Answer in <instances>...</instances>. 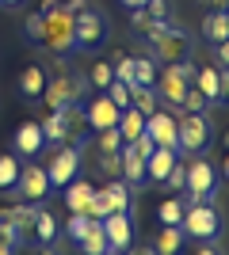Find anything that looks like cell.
I'll return each instance as SVG.
<instances>
[{
  "label": "cell",
  "instance_id": "cell-1",
  "mask_svg": "<svg viewBox=\"0 0 229 255\" xmlns=\"http://www.w3.org/2000/svg\"><path fill=\"white\" fill-rule=\"evenodd\" d=\"M176 126H180V133H176V149H180V156H199V152L210 149L214 126H210L207 111H199V115L180 111V115H176Z\"/></svg>",
  "mask_w": 229,
  "mask_h": 255
},
{
  "label": "cell",
  "instance_id": "cell-2",
  "mask_svg": "<svg viewBox=\"0 0 229 255\" xmlns=\"http://www.w3.org/2000/svg\"><path fill=\"white\" fill-rule=\"evenodd\" d=\"M42 46L57 57L76 50V27H73V11L65 4H57L54 11H46V27H42Z\"/></svg>",
  "mask_w": 229,
  "mask_h": 255
},
{
  "label": "cell",
  "instance_id": "cell-3",
  "mask_svg": "<svg viewBox=\"0 0 229 255\" xmlns=\"http://www.w3.org/2000/svg\"><path fill=\"white\" fill-rule=\"evenodd\" d=\"M134 187L126 179H107L103 187H96L92 202H88V217H107V213H130Z\"/></svg>",
  "mask_w": 229,
  "mask_h": 255
},
{
  "label": "cell",
  "instance_id": "cell-4",
  "mask_svg": "<svg viewBox=\"0 0 229 255\" xmlns=\"http://www.w3.org/2000/svg\"><path fill=\"white\" fill-rule=\"evenodd\" d=\"M187 202H214V191H218V168L210 164L203 152L199 156H187Z\"/></svg>",
  "mask_w": 229,
  "mask_h": 255
},
{
  "label": "cell",
  "instance_id": "cell-5",
  "mask_svg": "<svg viewBox=\"0 0 229 255\" xmlns=\"http://www.w3.org/2000/svg\"><path fill=\"white\" fill-rule=\"evenodd\" d=\"M180 229H184V236H191V240H218L222 236V217L210 202H187Z\"/></svg>",
  "mask_w": 229,
  "mask_h": 255
},
{
  "label": "cell",
  "instance_id": "cell-6",
  "mask_svg": "<svg viewBox=\"0 0 229 255\" xmlns=\"http://www.w3.org/2000/svg\"><path fill=\"white\" fill-rule=\"evenodd\" d=\"M153 57L161 65H176V61H184V57H191V34H187V27H180V23H164V31L153 38Z\"/></svg>",
  "mask_w": 229,
  "mask_h": 255
},
{
  "label": "cell",
  "instance_id": "cell-7",
  "mask_svg": "<svg viewBox=\"0 0 229 255\" xmlns=\"http://www.w3.org/2000/svg\"><path fill=\"white\" fill-rule=\"evenodd\" d=\"M191 76H195V65H191V57H184V61L168 65L164 73H157V96L164 99V103L176 107V115H180V99L187 96V88H191Z\"/></svg>",
  "mask_w": 229,
  "mask_h": 255
},
{
  "label": "cell",
  "instance_id": "cell-8",
  "mask_svg": "<svg viewBox=\"0 0 229 255\" xmlns=\"http://www.w3.org/2000/svg\"><path fill=\"white\" fill-rule=\"evenodd\" d=\"M73 27H76V50L96 53V50L107 46V19H103L99 11H92V8L76 11V15H73Z\"/></svg>",
  "mask_w": 229,
  "mask_h": 255
},
{
  "label": "cell",
  "instance_id": "cell-9",
  "mask_svg": "<svg viewBox=\"0 0 229 255\" xmlns=\"http://www.w3.org/2000/svg\"><path fill=\"white\" fill-rule=\"evenodd\" d=\"M8 194H19L23 202H42L46 194H50V175H46V168H38V164H23V168H19V183H15Z\"/></svg>",
  "mask_w": 229,
  "mask_h": 255
},
{
  "label": "cell",
  "instance_id": "cell-10",
  "mask_svg": "<svg viewBox=\"0 0 229 255\" xmlns=\"http://www.w3.org/2000/svg\"><path fill=\"white\" fill-rule=\"evenodd\" d=\"M76 168H80V149H76V145H57L54 160H50V168H46L50 187H65L69 179H76Z\"/></svg>",
  "mask_w": 229,
  "mask_h": 255
},
{
  "label": "cell",
  "instance_id": "cell-11",
  "mask_svg": "<svg viewBox=\"0 0 229 255\" xmlns=\"http://www.w3.org/2000/svg\"><path fill=\"white\" fill-rule=\"evenodd\" d=\"M99 221H103V236H107V252H130V244H134L130 213H107Z\"/></svg>",
  "mask_w": 229,
  "mask_h": 255
},
{
  "label": "cell",
  "instance_id": "cell-12",
  "mask_svg": "<svg viewBox=\"0 0 229 255\" xmlns=\"http://www.w3.org/2000/svg\"><path fill=\"white\" fill-rule=\"evenodd\" d=\"M145 133H149L157 145H168V149H176V133H180V126H176V115H168V111H153V115H145ZM180 152V149H176Z\"/></svg>",
  "mask_w": 229,
  "mask_h": 255
},
{
  "label": "cell",
  "instance_id": "cell-13",
  "mask_svg": "<svg viewBox=\"0 0 229 255\" xmlns=\"http://www.w3.org/2000/svg\"><path fill=\"white\" fill-rule=\"evenodd\" d=\"M61 118H65V145H76V149H84L88 145V115H84V103H69L61 107Z\"/></svg>",
  "mask_w": 229,
  "mask_h": 255
},
{
  "label": "cell",
  "instance_id": "cell-14",
  "mask_svg": "<svg viewBox=\"0 0 229 255\" xmlns=\"http://www.w3.org/2000/svg\"><path fill=\"white\" fill-rule=\"evenodd\" d=\"M84 115H88V126L96 129H107V126H119V107L111 103V96L107 92H103V96H96V99H88V107H84Z\"/></svg>",
  "mask_w": 229,
  "mask_h": 255
},
{
  "label": "cell",
  "instance_id": "cell-15",
  "mask_svg": "<svg viewBox=\"0 0 229 255\" xmlns=\"http://www.w3.org/2000/svg\"><path fill=\"white\" fill-rule=\"evenodd\" d=\"M11 145H15V156H38V152L46 149V133H42V122H23V126L15 129V137H11Z\"/></svg>",
  "mask_w": 229,
  "mask_h": 255
},
{
  "label": "cell",
  "instance_id": "cell-16",
  "mask_svg": "<svg viewBox=\"0 0 229 255\" xmlns=\"http://www.w3.org/2000/svg\"><path fill=\"white\" fill-rule=\"evenodd\" d=\"M42 99H46V107H50V111H61V107H69V103H80V99H76V92H73V76H69V73L54 76V80H46Z\"/></svg>",
  "mask_w": 229,
  "mask_h": 255
},
{
  "label": "cell",
  "instance_id": "cell-17",
  "mask_svg": "<svg viewBox=\"0 0 229 255\" xmlns=\"http://www.w3.org/2000/svg\"><path fill=\"white\" fill-rule=\"evenodd\" d=\"M180 160V152L168 149V145H157V149L145 156V179L149 183H164V175L172 171V164Z\"/></svg>",
  "mask_w": 229,
  "mask_h": 255
},
{
  "label": "cell",
  "instance_id": "cell-18",
  "mask_svg": "<svg viewBox=\"0 0 229 255\" xmlns=\"http://www.w3.org/2000/svg\"><path fill=\"white\" fill-rule=\"evenodd\" d=\"M119 152H122V179L130 183V187H142V183H145V156L138 152V145L126 141Z\"/></svg>",
  "mask_w": 229,
  "mask_h": 255
},
{
  "label": "cell",
  "instance_id": "cell-19",
  "mask_svg": "<svg viewBox=\"0 0 229 255\" xmlns=\"http://www.w3.org/2000/svg\"><path fill=\"white\" fill-rule=\"evenodd\" d=\"M92 194H96V187H92L88 179H69L65 183V206H69V213H88Z\"/></svg>",
  "mask_w": 229,
  "mask_h": 255
},
{
  "label": "cell",
  "instance_id": "cell-20",
  "mask_svg": "<svg viewBox=\"0 0 229 255\" xmlns=\"http://www.w3.org/2000/svg\"><path fill=\"white\" fill-rule=\"evenodd\" d=\"M119 133H122V141H138L145 133V115L138 107H126L119 115Z\"/></svg>",
  "mask_w": 229,
  "mask_h": 255
},
{
  "label": "cell",
  "instance_id": "cell-21",
  "mask_svg": "<svg viewBox=\"0 0 229 255\" xmlns=\"http://www.w3.org/2000/svg\"><path fill=\"white\" fill-rule=\"evenodd\" d=\"M42 88H46V73L38 69V65H27L19 73V92L27 99H42Z\"/></svg>",
  "mask_w": 229,
  "mask_h": 255
},
{
  "label": "cell",
  "instance_id": "cell-22",
  "mask_svg": "<svg viewBox=\"0 0 229 255\" xmlns=\"http://www.w3.org/2000/svg\"><path fill=\"white\" fill-rule=\"evenodd\" d=\"M191 84H195L210 103H218V65H203V69H195Z\"/></svg>",
  "mask_w": 229,
  "mask_h": 255
},
{
  "label": "cell",
  "instance_id": "cell-23",
  "mask_svg": "<svg viewBox=\"0 0 229 255\" xmlns=\"http://www.w3.org/2000/svg\"><path fill=\"white\" fill-rule=\"evenodd\" d=\"M54 240H57V221H54V213H50V210H38V213H34V244L50 248Z\"/></svg>",
  "mask_w": 229,
  "mask_h": 255
},
{
  "label": "cell",
  "instance_id": "cell-24",
  "mask_svg": "<svg viewBox=\"0 0 229 255\" xmlns=\"http://www.w3.org/2000/svg\"><path fill=\"white\" fill-rule=\"evenodd\" d=\"M157 103H161V96H157L153 84H130V107H138L142 115H153Z\"/></svg>",
  "mask_w": 229,
  "mask_h": 255
},
{
  "label": "cell",
  "instance_id": "cell-25",
  "mask_svg": "<svg viewBox=\"0 0 229 255\" xmlns=\"http://www.w3.org/2000/svg\"><path fill=\"white\" fill-rule=\"evenodd\" d=\"M80 248H84L88 255H103L107 252V236H103V221H99V217L88 225V233L80 236Z\"/></svg>",
  "mask_w": 229,
  "mask_h": 255
},
{
  "label": "cell",
  "instance_id": "cell-26",
  "mask_svg": "<svg viewBox=\"0 0 229 255\" xmlns=\"http://www.w3.org/2000/svg\"><path fill=\"white\" fill-rule=\"evenodd\" d=\"M229 38V8L226 11H210L207 15V42H226Z\"/></svg>",
  "mask_w": 229,
  "mask_h": 255
},
{
  "label": "cell",
  "instance_id": "cell-27",
  "mask_svg": "<svg viewBox=\"0 0 229 255\" xmlns=\"http://www.w3.org/2000/svg\"><path fill=\"white\" fill-rule=\"evenodd\" d=\"M180 248H184V229H180V225H164L161 236H157V252L161 255H176Z\"/></svg>",
  "mask_w": 229,
  "mask_h": 255
},
{
  "label": "cell",
  "instance_id": "cell-28",
  "mask_svg": "<svg viewBox=\"0 0 229 255\" xmlns=\"http://www.w3.org/2000/svg\"><path fill=\"white\" fill-rule=\"evenodd\" d=\"M42 133H46V145H65V118H61V111H50L42 118Z\"/></svg>",
  "mask_w": 229,
  "mask_h": 255
},
{
  "label": "cell",
  "instance_id": "cell-29",
  "mask_svg": "<svg viewBox=\"0 0 229 255\" xmlns=\"http://www.w3.org/2000/svg\"><path fill=\"white\" fill-rule=\"evenodd\" d=\"M19 156L15 152H8V156H0V191H11L15 183H19Z\"/></svg>",
  "mask_w": 229,
  "mask_h": 255
},
{
  "label": "cell",
  "instance_id": "cell-30",
  "mask_svg": "<svg viewBox=\"0 0 229 255\" xmlns=\"http://www.w3.org/2000/svg\"><path fill=\"white\" fill-rule=\"evenodd\" d=\"M134 84H157V57H134Z\"/></svg>",
  "mask_w": 229,
  "mask_h": 255
},
{
  "label": "cell",
  "instance_id": "cell-31",
  "mask_svg": "<svg viewBox=\"0 0 229 255\" xmlns=\"http://www.w3.org/2000/svg\"><path fill=\"white\" fill-rule=\"evenodd\" d=\"M210 107H214V103H210V99L203 96V92H199L195 84L187 88V96L180 99V111H187V115H199V111H210Z\"/></svg>",
  "mask_w": 229,
  "mask_h": 255
},
{
  "label": "cell",
  "instance_id": "cell-32",
  "mask_svg": "<svg viewBox=\"0 0 229 255\" xmlns=\"http://www.w3.org/2000/svg\"><path fill=\"white\" fill-rule=\"evenodd\" d=\"M157 217H161V225H180V221H184V202L164 198V202L157 206Z\"/></svg>",
  "mask_w": 229,
  "mask_h": 255
},
{
  "label": "cell",
  "instance_id": "cell-33",
  "mask_svg": "<svg viewBox=\"0 0 229 255\" xmlns=\"http://www.w3.org/2000/svg\"><path fill=\"white\" fill-rule=\"evenodd\" d=\"M111 80H115V65H111V61L92 65V73H88V84H92V88H99V92H103Z\"/></svg>",
  "mask_w": 229,
  "mask_h": 255
},
{
  "label": "cell",
  "instance_id": "cell-34",
  "mask_svg": "<svg viewBox=\"0 0 229 255\" xmlns=\"http://www.w3.org/2000/svg\"><path fill=\"white\" fill-rule=\"evenodd\" d=\"M184 183H187V160L180 156V160L172 164V171L164 175V183H161V187H168V191H184Z\"/></svg>",
  "mask_w": 229,
  "mask_h": 255
},
{
  "label": "cell",
  "instance_id": "cell-35",
  "mask_svg": "<svg viewBox=\"0 0 229 255\" xmlns=\"http://www.w3.org/2000/svg\"><path fill=\"white\" fill-rule=\"evenodd\" d=\"M99 152H119L126 141H122V133H119V126H107V129H99Z\"/></svg>",
  "mask_w": 229,
  "mask_h": 255
},
{
  "label": "cell",
  "instance_id": "cell-36",
  "mask_svg": "<svg viewBox=\"0 0 229 255\" xmlns=\"http://www.w3.org/2000/svg\"><path fill=\"white\" fill-rule=\"evenodd\" d=\"M99 171L107 179H122V152H99Z\"/></svg>",
  "mask_w": 229,
  "mask_h": 255
},
{
  "label": "cell",
  "instance_id": "cell-37",
  "mask_svg": "<svg viewBox=\"0 0 229 255\" xmlns=\"http://www.w3.org/2000/svg\"><path fill=\"white\" fill-rule=\"evenodd\" d=\"M0 240H8L11 248H23L19 229H15V221H11V210H0Z\"/></svg>",
  "mask_w": 229,
  "mask_h": 255
},
{
  "label": "cell",
  "instance_id": "cell-38",
  "mask_svg": "<svg viewBox=\"0 0 229 255\" xmlns=\"http://www.w3.org/2000/svg\"><path fill=\"white\" fill-rule=\"evenodd\" d=\"M103 92L111 96V103L119 107V111H126V107H130V84H122V80H111Z\"/></svg>",
  "mask_w": 229,
  "mask_h": 255
},
{
  "label": "cell",
  "instance_id": "cell-39",
  "mask_svg": "<svg viewBox=\"0 0 229 255\" xmlns=\"http://www.w3.org/2000/svg\"><path fill=\"white\" fill-rule=\"evenodd\" d=\"M42 27H46V15H42V11H31V15L23 19V31H27V38H31V42H38V46H42Z\"/></svg>",
  "mask_w": 229,
  "mask_h": 255
},
{
  "label": "cell",
  "instance_id": "cell-40",
  "mask_svg": "<svg viewBox=\"0 0 229 255\" xmlns=\"http://www.w3.org/2000/svg\"><path fill=\"white\" fill-rule=\"evenodd\" d=\"M115 80H122V84H134V57H126V53H119L115 57Z\"/></svg>",
  "mask_w": 229,
  "mask_h": 255
},
{
  "label": "cell",
  "instance_id": "cell-41",
  "mask_svg": "<svg viewBox=\"0 0 229 255\" xmlns=\"http://www.w3.org/2000/svg\"><path fill=\"white\" fill-rule=\"evenodd\" d=\"M96 221V217H88V213H73V217H69V236H73L76 244H80V236L88 233V225Z\"/></svg>",
  "mask_w": 229,
  "mask_h": 255
},
{
  "label": "cell",
  "instance_id": "cell-42",
  "mask_svg": "<svg viewBox=\"0 0 229 255\" xmlns=\"http://www.w3.org/2000/svg\"><path fill=\"white\" fill-rule=\"evenodd\" d=\"M229 99V65H218V103Z\"/></svg>",
  "mask_w": 229,
  "mask_h": 255
},
{
  "label": "cell",
  "instance_id": "cell-43",
  "mask_svg": "<svg viewBox=\"0 0 229 255\" xmlns=\"http://www.w3.org/2000/svg\"><path fill=\"white\" fill-rule=\"evenodd\" d=\"M145 11H149L153 19H168V0H149V4H145Z\"/></svg>",
  "mask_w": 229,
  "mask_h": 255
},
{
  "label": "cell",
  "instance_id": "cell-44",
  "mask_svg": "<svg viewBox=\"0 0 229 255\" xmlns=\"http://www.w3.org/2000/svg\"><path fill=\"white\" fill-rule=\"evenodd\" d=\"M218 61L229 65V38H226V42H218Z\"/></svg>",
  "mask_w": 229,
  "mask_h": 255
},
{
  "label": "cell",
  "instance_id": "cell-45",
  "mask_svg": "<svg viewBox=\"0 0 229 255\" xmlns=\"http://www.w3.org/2000/svg\"><path fill=\"white\" fill-rule=\"evenodd\" d=\"M203 4H210V11H226L229 0H203Z\"/></svg>",
  "mask_w": 229,
  "mask_h": 255
},
{
  "label": "cell",
  "instance_id": "cell-46",
  "mask_svg": "<svg viewBox=\"0 0 229 255\" xmlns=\"http://www.w3.org/2000/svg\"><path fill=\"white\" fill-rule=\"evenodd\" d=\"M65 8H69V11H73V15H76V11H84V8H88V4H84V0H65Z\"/></svg>",
  "mask_w": 229,
  "mask_h": 255
},
{
  "label": "cell",
  "instance_id": "cell-47",
  "mask_svg": "<svg viewBox=\"0 0 229 255\" xmlns=\"http://www.w3.org/2000/svg\"><path fill=\"white\" fill-rule=\"evenodd\" d=\"M119 4H122V8H126V11H130V8H145L149 0H119Z\"/></svg>",
  "mask_w": 229,
  "mask_h": 255
},
{
  "label": "cell",
  "instance_id": "cell-48",
  "mask_svg": "<svg viewBox=\"0 0 229 255\" xmlns=\"http://www.w3.org/2000/svg\"><path fill=\"white\" fill-rule=\"evenodd\" d=\"M57 4H61V0H42V4H38V11H42V15H46V11H54Z\"/></svg>",
  "mask_w": 229,
  "mask_h": 255
},
{
  "label": "cell",
  "instance_id": "cell-49",
  "mask_svg": "<svg viewBox=\"0 0 229 255\" xmlns=\"http://www.w3.org/2000/svg\"><path fill=\"white\" fill-rule=\"evenodd\" d=\"M222 175L229 179V149H226V160H222Z\"/></svg>",
  "mask_w": 229,
  "mask_h": 255
},
{
  "label": "cell",
  "instance_id": "cell-50",
  "mask_svg": "<svg viewBox=\"0 0 229 255\" xmlns=\"http://www.w3.org/2000/svg\"><path fill=\"white\" fill-rule=\"evenodd\" d=\"M8 252H15V248H11L8 240H0V255H8Z\"/></svg>",
  "mask_w": 229,
  "mask_h": 255
},
{
  "label": "cell",
  "instance_id": "cell-51",
  "mask_svg": "<svg viewBox=\"0 0 229 255\" xmlns=\"http://www.w3.org/2000/svg\"><path fill=\"white\" fill-rule=\"evenodd\" d=\"M15 4H19V0H0V8H15Z\"/></svg>",
  "mask_w": 229,
  "mask_h": 255
},
{
  "label": "cell",
  "instance_id": "cell-52",
  "mask_svg": "<svg viewBox=\"0 0 229 255\" xmlns=\"http://www.w3.org/2000/svg\"><path fill=\"white\" fill-rule=\"evenodd\" d=\"M226 149H229V129H226Z\"/></svg>",
  "mask_w": 229,
  "mask_h": 255
}]
</instances>
